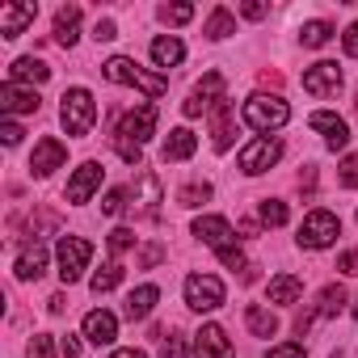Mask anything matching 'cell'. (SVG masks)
Segmentation results:
<instances>
[{"label": "cell", "mask_w": 358, "mask_h": 358, "mask_svg": "<svg viewBox=\"0 0 358 358\" xmlns=\"http://www.w3.org/2000/svg\"><path fill=\"white\" fill-rule=\"evenodd\" d=\"M106 80H114V85H135V89H143L148 97H164V89H169V80L164 76H156V72H143L135 59H127V55H114V59H106Z\"/></svg>", "instance_id": "1"}, {"label": "cell", "mask_w": 358, "mask_h": 358, "mask_svg": "<svg viewBox=\"0 0 358 358\" xmlns=\"http://www.w3.org/2000/svg\"><path fill=\"white\" fill-rule=\"evenodd\" d=\"M245 122L253 127V131H262V135H270V131H278V127H287V118H291V106L274 93V97H266V93H253L249 101H245Z\"/></svg>", "instance_id": "2"}, {"label": "cell", "mask_w": 358, "mask_h": 358, "mask_svg": "<svg viewBox=\"0 0 358 358\" xmlns=\"http://www.w3.org/2000/svg\"><path fill=\"white\" fill-rule=\"evenodd\" d=\"M59 122L68 135H89L93 122H97V101L89 89H68L64 93V106H59Z\"/></svg>", "instance_id": "3"}, {"label": "cell", "mask_w": 358, "mask_h": 358, "mask_svg": "<svg viewBox=\"0 0 358 358\" xmlns=\"http://www.w3.org/2000/svg\"><path fill=\"white\" fill-rule=\"evenodd\" d=\"M337 236H341V220L320 207V211H308V220L299 224L295 241H299V249H329Z\"/></svg>", "instance_id": "4"}, {"label": "cell", "mask_w": 358, "mask_h": 358, "mask_svg": "<svg viewBox=\"0 0 358 358\" xmlns=\"http://www.w3.org/2000/svg\"><path fill=\"white\" fill-rule=\"evenodd\" d=\"M278 156H282V143H278L274 135H257L253 143H245V148H241V169H245L249 177H257V173L274 169V164H278Z\"/></svg>", "instance_id": "5"}, {"label": "cell", "mask_w": 358, "mask_h": 358, "mask_svg": "<svg viewBox=\"0 0 358 358\" xmlns=\"http://www.w3.org/2000/svg\"><path fill=\"white\" fill-rule=\"evenodd\" d=\"M55 257H59V278H64V282H76V278L85 274L89 257H93V245H89L85 236H64L59 249H55Z\"/></svg>", "instance_id": "6"}, {"label": "cell", "mask_w": 358, "mask_h": 358, "mask_svg": "<svg viewBox=\"0 0 358 358\" xmlns=\"http://www.w3.org/2000/svg\"><path fill=\"white\" fill-rule=\"evenodd\" d=\"M186 303L194 312H215L224 303V282L215 274H190L186 278Z\"/></svg>", "instance_id": "7"}, {"label": "cell", "mask_w": 358, "mask_h": 358, "mask_svg": "<svg viewBox=\"0 0 358 358\" xmlns=\"http://www.w3.org/2000/svg\"><path fill=\"white\" fill-rule=\"evenodd\" d=\"M224 101V76L220 72H207L203 80H199V89L186 97V106H182V114L186 118H199V114H207V110H215Z\"/></svg>", "instance_id": "8"}, {"label": "cell", "mask_w": 358, "mask_h": 358, "mask_svg": "<svg viewBox=\"0 0 358 358\" xmlns=\"http://www.w3.org/2000/svg\"><path fill=\"white\" fill-rule=\"evenodd\" d=\"M341 308H345V291H341V287L333 282V287H324V291H320V299H316V308H308V312H299V320H295V333L303 337V333H308V329H312L316 320H329V316H337Z\"/></svg>", "instance_id": "9"}, {"label": "cell", "mask_w": 358, "mask_h": 358, "mask_svg": "<svg viewBox=\"0 0 358 358\" xmlns=\"http://www.w3.org/2000/svg\"><path fill=\"white\" fill-rule=\"evenodd\" d=\"M131 211H139L143 220H156V203H160V177L152 169H139L135 173V186H131Z\"/></svg>", "instance_id": "10"}, {"label": "cell", "mask_w": 358, "mask_h": 358, "mask_svg": "<svg viewBox=\"0 0 358 358\" xmlns=\"http://www.w3.org/2000/svg\"><path fill=\"white\" fill-rule=\"evenodd\" d=\"M337 89H341V68H337L333 59H320V64L303 68V93H312V97H333Z\"/></svg>", "instance_id": "11"}, {"label": "cell", "mask_w": 358, "mask_h": 358, "mask_svg": "<svg viewBox=\"0 0 358 358\" xmlns=\"http://www.w3.org/2000/svg\"><path fill=\"white\" fill-rule=\"evenodd\" d=\"M156 135V106H139V110H131L127 118H122V127H118V139H131V143H148Z\"/></svg>", "instance_id": "12"}, {"label": "cell", "mask_w": 358, "mask_h": 358, "mask_svg": "<svg viewBox=\"0 0 358 358\" xmlns=\"http://www.w3.org/2000/svg\"><path fill=\"white\" fill-rule=\"evenodd\" d=\"M64 160H68V148H64L59 139H51V135H47V139H38V143H34L30 173H34V177H51V173H55Z\"/></svg>", "instance_id": "13"}, {"label": "cell", "mask_w": 358, "mask_h": 358, "mask_svg": "<svg viewBox=\"0 0 358 358\" xmlns=\"http://www.w3.org/2000/svg\"><path fill=\"white\" fill-rule=\"evenodd\" d=\"M194 354L199 358H236L232 354V341H228V333L220 324H203L194 333Z\"/></svg>", "instance_id": "14"}, {"label": "cell", "mask_w": 358, "mask_h": 358, "mask_svg": "<svg viewBox=\"0 0 358 358\" xmlns=\"http://www.w3.org/2000/svg\"><path fill=\"white\" fill-rule=\"evenodd\" d=\"M97 186H101V164L97 160H85L72 173V182H68V203H89Z\"/></svg>", "instance_id": "15"}, {"label": "cell", "mask_w": 358, "mask_h": 358, "mask_svg": "<svg viewBox=\"0 0 358 358\" xmlns=\"http://www.w3.org/2000/svg\"><path fill=\"white\" fill-rule=\"evenodd\" d=\"M194 236H199L203 245H211V249H228V245L236 241L232 224L220 220V215H199V220H194Z\"/></svg>", "instance_id": "16"}, {"label": "cell", "mask_w": 358, "mask_h": 358, "mask_svg": "<svg viewBox=\"0 0 358 358\" xmlns=\"http://www.w3.org/2000/svg\"><path fill=\"white\" fill-rule=\"evenodd\" d=\"M308 127H312V131H320V135H324V143H329L333 152L350 143V127H345V118H337V114H329V110H316V114L308 118Z\"/></svg>", "instance_id": "17"}, {"label": "cell", "mask_w": 358, "mask_h": 358, "mask_svg": "<svg viewBox=\"0 0 358 358\" xmlns=\"http://www.w3.org/2000/svg\"><path fill=\"white\" fill-rule=\"evenodd\" d=\"M211 135H215V152H228V148H232V135H236V110H232L228 97L211 110Z\"/></svg>", "instance_id": "18"}, {"label": "cell", "mask_w": 358, "mask_h": 358, "mask_svg": "<svg viewBox=\"0 0 358 358\" xmlns=\"http://www.w3.org/2000/svg\"><path fill=\"white\" fill-rule=\"evenodd\" d=\"M85 337H89L93 345H110V341L118 337V316L106 312V308L89 312V316H85Z\"/></svg>", "instance_id": "19"}, {"label": "cell", "mask_w": 358, "mask_h": 358, "mask_svg": "<svg viewBox=\"0 0 358 358\" xmlns=\"http://www.w3.org/2000/svg\"><path fill=\"white\" fill-rule=\"evenodd\" d=\"M0 110L5 114H38V93L5 80V89H0Z\"/></svg>", "instance_id": "20"}, {"label": "cell", "mask_w": 358, "mask_h": 358, "mask_svg": "<svg viewBox=\"0 0 358 358\" xmlns=\"http://www.w3.org/2000/svg\"><path fill=\"white\" fill-rule=\"evenodd\" d=\"M38 5H0V34L5 38H17L30 22H34Z\"/></svg>", "instance_id": "21"}, {"label": "cell", "mask_w": 358, "mask_h": 358, "mask_svg": "<svg viewBox=\"0 0 358 358\" xmlns=\"http://www.w3.org/2000/svg\"><path fill=\"white\" fill-rule=\"evenodd\" d=\"M156 299H160V291H156L152 282H143L139 291H131V295H127L122 316H127V320H148V316H152V308H156Z\"/></svg>", "instance_id": "22"}, {"label": "cell", "mask_w": 358, "mask_h": 358, "mask_svg": "<svg viewBox=\"0 0 358 358\" xmlns=\"http://www.w3.org/2000/svg\"><path fill=\"white\" fill-rule=\"evenodd\" d=\"M194 148H199L194 131H190V127H177V131H169V139H164V160H190Z\"/></svg>", "instance_id": "23"}, {"label": "cell", "mask_w": 358, "mask_h": 358, "mask_svg": "<svg viewBox=\"0 0 358 358\" xmlns=\"http://www.w3.org/2000/svg\"><path fill=\"white\" fill-rule=\"evenodd\" d=\"M80 38V5H68L55 13V43L59 47H72Z\"/></svg>", "instance_id": "24"}, {"label": "cell", "mask_w": 358, "mask_h": 358, "mask_svg": "<svg viewBox=\"0 0 358 358\" xmlns=\"http://www.w3.org/2000/svg\"><path fill=\"white\" fill-rule=\"evenodd\" d=\"M152 59L160 64V68H177L186 59V47H182V38H173V34H160L156 43H152Z\"/></svg>", "instance_id": "25"}, {"label": "cell", "mask_w": 358, "mask_h": 358, "mask_svg": "<svg viewBox=\"0 0 358 358\" xmlns=\"http://www.w3.org/2000/svg\"><path fill=\"white\" fill-rule=\"evenodd\" d=\"M43 270H47V249L34 241V245L17 257V278H22V282H30V278L38 282V278H43Z\"/></svg>", "instance_id": "26"}, {"label": "cell", "mask_w": 358, "mask_h": 358, "mask_svg": "<svg viewBox=\"0 0 358 358\" xmlns=\"http://www.w3.org/2000/svg\"><path fill=\"white\" fill-rule=\"evenodd\" d=\"M245 324H249L253 337H274L278 333V316L270 308H262V303H249L245 308Z\"/></svg>", "instance_id": "27"}, {"label": "cell", "mask_w": 358, "mask_h": 358, "mask_svg": "<svg viewBox=\"0 0 358 358\" xmlns=\"http://www.w3.org/2000/svg\"><path fill=\"white\" fill-rule=\"evenodd\" d=\"M47 76H51V68H47L43 59H34V55L17 59V64L9 68V85H22V80H34V85H43Z\"/></svg>", "instance_id": "28"}, {"label": "cell", "mask_w": 358, "mask_h": 358, "mask_svg": "<svg viewBox=\"0 0 358 358\" xmlns=\"http://www.w3.org/2000/svg\"><path fill=\"white\" fill-rule=\"evenodd\" d=\"M299 295H303V278H295V274L270 278V303H295Z\"/></svg>", "instance_id": "29"}, {"label": "cell", "mask_w": 358, "mask_h": 358, "mask_svg": "<svg viewBox=\"0 0 358 358\" xmlns=\"http://www.w3.org/2000/svg\"><path fill=\"white\" fill-rule=\"evenodd\" d=\"M118 282H122V266H118V262H106V266L93 274V282H89V287H93L97 295H106V291H114Z\"/></svg>", "instance_id": "30"}, {"label": "cell", "mask_w": 358, "mask_h": 358, "mask_svg": "<svg viewBox=\"0 0 358 358\" xmlns=\"http://www.w3.org/2000/svg\"><path fill=\"white\" fill-rule=\"evenodd\" d=\"M228 34H236V22H232V13L228 9H215L211 17H207V38H228Z\"/></svg>", "instance_id": "31"}, {"label": "cell", "mask_w": 358, "mask_h": 358, "mask_svg": "<svg viewBox=\"0 0 358 358\" xmlns=\"http://www.w3.org/2000/svg\"><path fill=\"white\" fill-rule=\"evenodd\" d=\"M333 38V26L329 22H303V30H299V43L303 47H324Z\"/></svg>", "instance_id": "32"}, {"label": "cell", "mask_w": 358, "mask_h": 358, "mask_svg": "<svg viewBox=\"0 0 358 358\" xmlns=\"http://www.w3.org/2000/svg\"><path fill=\"white\" fill-rule=\"evenodd\" d=\"M207 199H211V186L207 182H190V186L177 190V203H182V207H203Z\"/></svg>", "instance_id": "33"}, {"label": "cell", "mask_w": 358, "mask_h": 358, "mask_svg": "<svg viewBox=\"0 0 358 358\" xmlns=\"http://www.w3.org/2000/svg\"><path fill=\"white\" fill-rule=\"evenodd\" d=\"M262 224L282 228V224H287V203H278V199H262Z\"/></svg>", "instance_id": "34"}, {"label": "cell", "mask_w": 358, "mask_h": 358, "mask_svg": "<svg viewBox=\"0 0 358 358\" xmlns=\"http://www.w3.org/2000/svg\"><path fill=\"white\" fill-rule=\"evenodd\" d=\"M156 13H160V22H169V26H186V22L194 17V5H160Z\"/></svg>", "instance_id": "35"}, {"label": "cell", "mask_w": 358, "mask_h": 358, "mask_svg": "<svg viewBox=\"0 0 358 358\" xmlns=\"http://www.w3.org/2000/svg\"><path fill=\"white\" fill-rule=\"evenodd\" d=\"M337 182H341L345 190H358V152L341 160V169H337Z\"/></svg>", "instance_id": "36"}, {"label": "cell", "mask_w": 358, "mask_h": 358, "mask_svg": "<svg viewBox=\"0 0 358 358\" xmlns=\"http://www.w3.org/2000/svg\"><path fill=\"white\" fill-rule=\"evenodd\" d=\"M160 358H190V350H186V337H182V333H169V341L160 345Z\"/></svg>", "instance_id": "37"}, {"label": "cell", "mask_w": 358, "mask_h": 358, "mask_svg": "<svg viewBox=\"0 0 358 358\" xmlns=\"http://www.w3.org/2000/svg\"><path fill=\"white\" fill-rule=\"evenodd\" d=\"M114 152H118L127 164H135V169H139V156H143V148H139V143H131V139H118V135H114Z\"/></svg>", "instance_id": "38"}, {"label": "cell", "mask_w": 358, "mask_h": 358, "mask_svg": "<svg viewBox=\"0 0 358 358\" xmlns=\"http://www.w3.org/2000/svg\"><path fill=\"white\" fill-rule=\"evenodd\" d=\"M127 207H131V203H127V190H110V194L101 199V211H106V215H122Z\"/></svg>", "instance_id": "39"}, {"label": "cell", "mask_w": 358, "mask_h": 358, "mask_svg": "<svg viewBox=\"0 0 358 358\" xmlns=\"http://www.w3.org/2000/svg\"><path fill=\"white\" fill-rule=\"evenodd\" d=\"M266 358H308V350H303V341H282V345L266 350Z\"/></svg>", "instance_id": "40"}, {"label": "cell", "mask_w": 358, "mask_h": 358, "mask_svg": "<svg viewBox=\"0 0 358 358\" xmlns=\"http://www.w3.org/2000/svg\"><path fill=\"white\" fill-rule=\"evenodd\" d=\"M131 245H135V232L131 228H114L110 232V253H127Z\"/></svg>", "instance_id": "41"}, {"label": "cell", "mask_w": 358, "mask_h": 358, "mask_svg": "<svg viewBox=\"0 0 358 358\" xmlns=\"http://www.w3.org/2000/svg\"><path fill=\"white\" fill-rule=\"evenodd\" d=\"M220 262H224L228 270H241V274L249 270V262H245V253H241L236 245H228V249H220Z\"/></svg>", "instance_id": "42"}, {"label": "cell", "mask_w": 358, "mask_h": 358, "mask_svg": "<svg viewBox=\"0 0 358 358\" xmlns=\"http://www.w3.org/2000/svg\"><path fill=\"white\" fill-rule=\"evenodd\" d=\"M30 358H55V341H51L47 333H38V337L30 341Z\"/></svg>", "instance_id": "43"}, {"label": "cell", "mask_w": 358, "mask_h": 358, "mask_svg": "<svg viewBox=\"0 0 358 358\" xmlns=\"http://www.w3.org/2000/svg\"><path fill=\"white\" fill-rule=\"evenodd\" d=\"M93 38H97V43H110V38H118V30H114V22H110V17H101V22L93 26Z\"/></svg>", "instance_id": "44"}, {"label": "cell", "mask_w": 358, "mask_h": 358, "mask_svg": "<svg viewBox=\"0 0 358 358\" xmlns=\"http://www.w3.org/2000/svg\"><path fill=\"white\" fill-rule=\"evenodd\" d=\"M156 262H164V249H160V245H148V249L139 253V266H148V270H152Z\"/></svg>", "instance_id": "45"}, {"label": "cell", "mask_w": 358, "mask_h": 358, "mask_svg": "<svg viewBox=\"0 0 358 358\" xmlns=\"http://www.w3.org/2000/svg\"><path fill=\"white\" fill-rule=\"evenodd\" d=\"M341 47H345V55H354V59H358V22L341 34Z\"/></svg>", "instance_id": "46"}, {"label": "cell", "mask_w": 358, "mask_h": 358, "mask_svg": "<svg viewBox=\"0 0 358 358\" xmlns=\"http://www.w3.org/2000/svg\"><path fill=\"white\" fill-rule=\"evenodd\" d=\"M337 270H341V274H358V249H350V253H341V262H337Z\"/></svg>", "instance_id": "47"}, {"label": "cell", "mask_w": 358, "mask_h": 358, "mask_svg": "<svg viewBox=\"0 0 358 358\" xmlns=\"http://www.w3.org/2000/svg\"><path fill=\"white\" fill-rule=\"evenodd\" d=\"M0 139H5L9 148H13V143H22V127H17V122H5V127H0Z\"/></svg>", "instance_id": "48"}, {"label": "cell", "mask_w": 358, "mask_h": 358, "mask_svg": "<svg viewBox=\"0 0 358 358\" xmlns=\"http://www.w3.org/2000/svg\"><path fill=\"white\" fill-rule=\"evenodd\" d=\"M299 190H303V194H312V190H316V169H312V164L299 173Z\"/></svg>", "instance_id": "49"}, {"label": "cell", "mask_w": 358, "mask_h": 358, "mask_svg": "<svg viewBox=\"0 0 358 358\" xmlns=\"http://www.w3.org/2000/svg\"><path fill=\"white\" fill-rule=\"evenodd\" d=\"M241 13H245L249 22H257V17H266L270 9H266V5H241Z\"/></svg>", "instance_id": "50"}, {"label": "cell", "mask_w": 358, "mask_h": 358, "mask_svg": "<svg viewBox=\"0 0 358 358\" xmlns=\"http://www.w3.org/2000/svg\"><path fill=\"white\" fill-rule=\"evenodd\" d=\"M59 350H64L68 358H80V341H76V337H64V341H59Z\"/></svg>", "instance_id": "51"}, {"label": "cell", "mask_w": 358, "mask_h": 358, "mask_svg": "<svg viewBox=\"0 0 358 358\" xmlns=\"http://www.w3.org/2000/svg\"><path fill=\"white\" fill-rule=\"evenodd\" d=\"M241 236H245V241H249V236H257V224H253V220H245V224H241Z\"/></svg>", "instance_id": "52"}, {"label": "cell", "mask_w": 358, "mask_h": 358, "mask_svg": "<svg viewBox=\"0 0 358 358\" xmlns=\"http://www.w3.org/2000/svg\"><path fill=\"white\" fill-rule=\"evenodd\" d=\"M110 358H148V354H139V350H114Z\"/></svg>", "instance_id": "53"}, {"label": "cell", "mask_w": 358, "mask_h": 358, "mask_svg": "<svg viewBox=\"0 0 358 358\" xmlns=\"http://www.w3.org/2000/svg\"><path fill=\"white\" fill-rule=\"evenodd\" d=\"M354 320H358V303H354Z\"/></svg>", "instance_id": "54"}]
</instances>
